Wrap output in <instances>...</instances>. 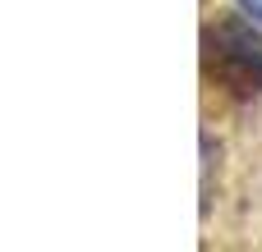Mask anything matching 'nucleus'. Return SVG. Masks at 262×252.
<instances>
[{
	"instance_id": "1",
	"label": "nucleus",
	"mask_w": 262,
	"mask_h": 252,
	"mask_svg": "<svg viewBox=\"0 0 262 252\" xmlns=\"http://www.w3.org/2000/svg\"><path fill=\"white\" fill-rule=\"evenodd\" d=\"M244 5H249V9H253V14L262 18V0H244Z\"/></svg>"
}]
</instances>
